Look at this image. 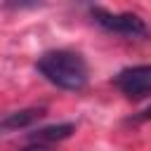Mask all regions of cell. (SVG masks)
I'll return each mask as SVG.
<instances>
[{"label": "cell", "instance_id": "cell-6", "mask_svg": "<svg viewBox=\"0 0 151 151\" xmlns=\"http://www.w3.org/2000/svg\"><path fill=\"white\" fill-rule=\"evenodd\" d=\"M19 151H52V146L40 144V142H31L28 146H24V149H19Z\"/></svg>", "mask_w": 151, "mask_h": 151}, {"label": "cell", "instance_id": "cell-3", "mask_svg": "<svg viewBox=\"0 0 151 151\" xmlns=\"http://www.w3.org/2000/svg\"><path fill=\"white\" fill-rule=\"evenodd\" d=\"M113 85L127 99H144L151 97V64H137L118 71Z\"/></svg>", "mask_w": 151, "mask_h": 151}, {"label": "cell", "instance_id": "cell-5", "mask_svg": "<svg viewBox=\"0 0 151 151\" xmlns=\"http://www.w3.org/2000/svg\"><path fill=\"white\" fill-rule=\"evenodd\" d=\"M73 132H76V125L73 123H59V125H47V127H40L35 132H31V139L33 142H40V144H47V142L66 139Z\"/></svg>", "mask_w": 151, "mask_h": 151}, {"label": "cell", "instance_id": "cell-4", "mask_svg": "<svg viewBox=\"0 0 151 151\" xmlns=\"http://www.w3.org/2000/svg\"><path fill=\"white\" fill-rule=\"evenodd\" d=\"M45 109H21V111H14V113H7L2 118V130L5 132H14V130H24L28 127L31 123H35L38 118H42Z\"/></svg>", "mask_w": 151, "mask_h": 151}, {"label": "cell", "instance_id": "cell-2", "mask_svg": "<svg viewBox=\"0 0 151 151\" xmlns=\"http://www.w3.org/2000/svg\"><path fill=\"white\" fill-rule=\"evenodd\" d=\"M90 14H92L94 24H99L101 28H106L111 33L127 35V38H146L149 35V26L144 24V19L132 12H106L101 7H92Z\"/></svg>", "mask_w": 151, "mask_h": 151}, {"label": "cell", "instance_id": "cell-1", "mask_svg": "<svg viewBox=\"0 0 151 151\" xmlns=\"http://www.w3.org/2000/svg\"><path fill=\"white\" fill-rule=\"evenodd\" d=\"M35 68L40 76H45V80L68 92H78L87 85V64L78 52L71 50H50L40 54Z\"/></svg>", "mask_w": 151, "mask_h": 151}]
</instances>
